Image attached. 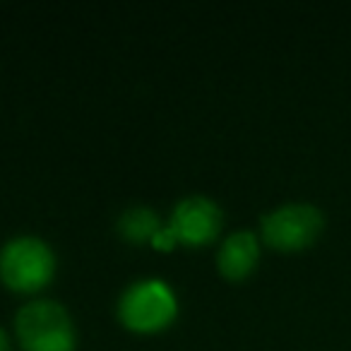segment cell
I'll list each match as a JSON object with an SVG mask.
<instances>
[{"mask_svg": "<svg viewBox=\"0 0 351 351\" xmlns=\"http://www.w3.org/2000/svg\"><path fill=\"white\" fill-rule=\"evenodd\" d=\"M263 241L279 253H301L325 231V215L308 202H289L267 212L260 221Z\"/></svg>", "mask_w": 351, "mask_h": 351, "instance_id": "4", "label": "cell"}, {"mask_svg": "<svg viewBox=\"0 0 351 351\" xmlns=\"http://www.w3.org/2000/svg\"><path fill=\"white\" fill-rule=\"evenodd\" d=\"M176 313H178V303L173 291L169 284L159 279L135 282L123 291L118 301V320L123 322V327L140 335L161 332L173 322Z\"/></svg>", "mask_w": 351, "mask_h": 351, "instance_id": "3", "label": "cell"}, {"mask_svg": "<svg viewBox=\"0 0 351 351\" xmlns=\"http://www.w3.org/2000/svg\"><path fill=\"white\" fill-rule=\"evenodd\" d=\"M15 332L25 351H75V327L60 303L39 298L15 315Z\"/></svg>", "mask_w": 351, "mask_h": 351, "instance_id": "1", "label": "cell"}, {"mask_svg": "<svg viewBox=\"0 0 351 351\" xmlns=\"http://www.w3.org/2000/svg\"><path fill=\"white\" fill-rule=\"evenodd\" d=\"M53 274L56 255L41 239L20 236L0 250V279L12 291H39L51 284Z\"/></svg>", "mask_w": 351, "mask_h": 351, "instance_id": "2", "label": "cell"}, {"mask_svg": "<svg viewBox=\"0 0 351 351\" xmlns=\"http://www.w3.org/2000/svg\"><path fill=\"white\" fill-rule=\"evenodd\" d=\"M258 260H260L258 236L253 231H236L221 245L219 255H217V267H219L224 279L241 282L248 274H253Z\"/></svg>", "mask_w": 351, "mask_h": 351, "instance_id": "6", "label": "cell"}, {"mask_svg": "<svg viewBox=\"0 0 351 351\" xmlns=\"http://www.w3.org/2000/svg\"><path fill=\"white\" fill-rule=\"evenodd\" d=\"M161 231V221L149 207H130L118 219V234L130 243H152Z\"/></svg>", "mask_w": 351, "mask_h": 351, "instance_id": "7", "label": "cell"}, {"mask_svg": "<svg viewBox=\"0 0 351 351\" xmlns=\"http://www.w3.org/2000/svg\"><path fill=\"white\" fill-rule=\"evenodd\" d=\"M0 351H10V339H8L5 330H0Z\"/></svg>", "mask_w": 351, "mask_h": 351, "instance_id": "9", "label": "cell"}, {"mask_svg": "<svg viewBox=\"0 0 351 351\" xmlns=\"http://www.w3.org/2000/svg\"><path fill=\"white\" fill-rule=\"evenodd\" d=\"M224 217L217 202L202 195H191L176 205L173 215H171V234L176 241L183 245H207L219 236Z\"/></svg>", "mask_w": 351, "mask_h": 351, "instance_id": "5", "label": "cell"}, {"mask_svg": "<svg viewBox=\"0 0 351 351\" xmlns=\"http://www.w3.org/2000/svg\"><path fill=\"white\" fill-rule=\"evenodd\" d=\"M178 243L176 241V236L171 234V229L166 226V229H161L159 234L154 236V241H152V245H154L156 250H164V253H169V250H173V245Z\"/></svg>", "mask_w": 351, "mask_h": 351, "instance_id": "8", "label": "cell"}]
</instances>
